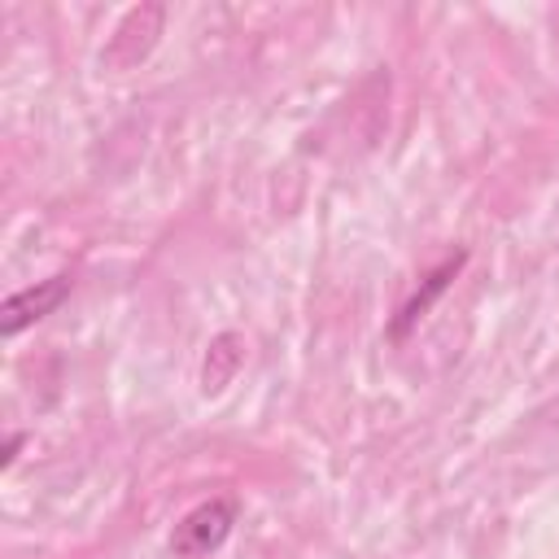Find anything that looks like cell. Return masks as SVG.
<instances>
[{"label":"cell","mask_w":559,"mask_h":559,"mask_svg":"<svg viewBox=\"0 0 559 559\" xmlns=\"http://www.w3.org/2000/svg\"><path fill=\"white\" fill-rule=\"evenodd\" d=\"M231 524H236V502L231 498L197 502L188 515H179V524L170 533L175 559H205V555H214L231 537Z\"/></svg>","instance_id":"obj_1"},{"label":"cell","mask_w":559,"mask_h":559,"mask_svg":"<svg viewBox=\"0 0 559 559\" xmlns=\"http://www.w3.org/2000/svg\"><path fill=\"white\" fill-rule=\"evenodd\" d=\"M70 288H74V280L61 271V275H48V280H39V284H31V288H17L4 306H0V332L4 336H17L22 328H31V323H39L44 314H52L66 297H70Z\"/></svg>","instance_id":"obj_2"},{"label":"cell","mask_w":559,"mask_h":559,"mask_svg":"<svg viewBox=\"0 0 559 559\" xmlns=\"http://www.w3.org/2000/svg\"><path fill=\"white\" fill-rule=\"evenodd\" d=\"M162 22H166V13H162L157 4L131 9V13L118 22V31H114V39H109V48H105V61H109V66H135V61L157 44Z\"/></svg>","instance_id":"obj_3"},{"label":"cell","mask_w":559,"mask_h":559,"mask_svg":"<svg viewBox=\"0 0 559 559\" xmlns=\"http://www.w3.org/2000/svg\"><path fill=\"white\" fill-rule=\"evenodd\" d=\"M463 262H467V253H450L441 266H432V271L419 280V288H415V293L402 301L397 319L389 323V336H393V341H402V336H406V332H411V328H415V323H419V319L432 310V301H437V297H441V293L454 284V275L463 271Z\"/></svg>","instance_id":"obj_4"},{"label":"cell","mask_w":559,"mask_h":559,"mask_svg":"<svg viewBox=\"0 0 559 559\" xmlns=\"http://www.w3.org/2000/svg\"><path fill=\"white\" fill-rule=\"evenodd\" d=\"M240 362H245V341H240L236 332L214 336V341H210V354H205V367H201V389H205V393L227 389Z\"/></svg>","instance_id":"obj_5"},{"label":"cell","mask_w":559,"mask_h":559,"mask_svg":"<svg viewBox=\"0 0 559 559\" xmlns=\"http://www.w3.org/2000/svg\"><path fill=\"white\" fill-rule=\"evenodd\" d=\"M22 441H26V432H9V441H4V454H0V467H9V463L17 459V450H22Z\"/></svg>","instance_id":"obj_6"}]
</instances>
